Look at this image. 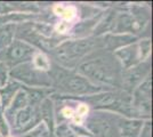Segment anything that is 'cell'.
<instances>
[{
  "label": "cell",
  "mask_w": 153,
  "mask_h": 137,
  "mask_svg": "<svg viewBox=\"0 0 153 137\" xmlns=\"http://www.w3.org/2000/svg\"><path fill=\"white\" fill-rule=\"evenodd\" d=\"M103 52L96 50L90 54L74 70L96 86L108 89H120L121 67L112 53Z\"/></svg>",
  "instance_id": "cell-1"
},
{
  "label": "cell",
  "mask_w": 153,
  "mask_h": 137,
  "mask_svg": "<svg viewBox=\"0 0 153 137\" xmlns=\"http://www.w3.org/2000/svg\"><path fill=\"white\" fill-rule=\"evenodd\" d=\"M48 74L51 79V89L54 94L63 97L81 98L98 94L101 91L111 90L94 85L88 79L79 74L76 70L65 69L57 65L56 63L51 64V69Z\"/></svg>",
  "instance_id": "cell-2"
},
{
  "label": "cell",
  "mask_w": 153,
  "mask_h": 137,
  "mask_svg": "<svg viewBox=\"0 0 153 137\" xmlns=\"http://www.w3.org/2000/svg\"><path fill=\"white\" fill-rule=\"evenodd\" d=\"M96 50H102L101 37L65 38L48 55L55 59L57 65L74 70L79 63Z\"/></svg>",
  "instance_id": "cell-3"
},
{
  "label": "cell",
  "mask_w": 153,
  "mask_h": 137,
  "mask_svg": "<svg viewBox=\"0 0 153 137\" xmlns=\"http://www.w3.org/2000/svg\"><path fill=\"white\" fill-rule=\"evenodd\" d=\"M70 99L85 102L90 107V110H94V111L112 112V113H117L125 118L138 119L131 105V95L127 94L126 91L121 89H111V90L101 91L98 94H94V95L86 96V97L70 98Z\"/></svg>",
  "instance_id": "cell-4"
},
{
  "label": "cell",
  "mask_w": 153,
  "mask_h": 137,
  "mask_svg": "<svg viewBox=\"0 0 153 137\" xmlns=\"http://www.w3.org/2000/svg\"><path fill=\"white\" fill-rule=\"evenodd\" d=\"M151 21L150 7L140 4H131L125 9H118L115 16L113 34H130L137 37Z\"/></svg>",
  "instance_id": "cell-5"
},
{
  "label": "cell",
  "mask_w": 153,
  "mask_h": 137,
  "mask_svg": "<svg viewBox=\"0 0 153 137\" xmlns=\"http://www.w3.org/2000/svg\"><path fill=\"white\" fill-rule=\"evenodd\" d=\"M9 79L29 88H51V79L47 72L37 70L31 62L10 69Z\"/></svg>",
  "instance_id": "cell-6"
},
{
  "label": "cell",
  "mask_w": 153,
  "mask_h": 137,
  "mask_svg": "<svg viewBox=\"0 0 153 137\" xmlns=\"http://www.w3.org/2000/svg\"><path fill=\"white\" fill-rule=\"evenodd\" d=\"M38 49L21 39L14 40L4 52L0 53V61L4 62L9 69L31 62L33 55Z\"/></svg>",
  "instance_id": "cell-7"
},
{
  "label": "cell",
  "mask_w": 153,
  "mask_h": 137,
  "mask_svg": "<svg viewBox=\"0 0 153 137\" xmlns=\"http://www.w3.org/2000/svg\"><path fill=\"white\" fill-rule=\"evenodd\" d=\"M131 105L138 119H151L152 107V79L149 76L131 93Z\"/></svg>",
  "instance_id": "cell-8"
},
{
  "label": "cell",
  "mask_w": 153,
  "mask_h": 137,
  "mask_svg": "<svg viewBox=\"0 0 153 137\" xmlns=\"http://www.w3.org/2000/svg\"><path fill=\"white\" fill-rule=\"evenodd\" d=\"M149 76H151V59L140 63L130 69L122 70L120 89L131 95L135 88L140 82H143Z\"/></svg>",
  "instance_id": "cell-9"
},
{
  "label": "cell",
  "mask_w": 153,
  "mask_h": 137,
  "mask_svg": "<svg viewBox=\"0 0 153 137\" xmlns=\"http://www.w3.org/2000/svg\"><path fill=\"white\" fill-rule=\"evenodd\" d=\"M39 122H41L40 116H39V106L27 105L26 107L15 114L13 122L10 124L12 135L13 134L23 135L26 131L31 130Z\"/></svg>",
  "instance_id": "cell-10"
},
{
  "label": "cell",
  "mask_w": 153,
  "mask_h": 137,
  "mask_svg": "<svg viewBox=\"0 0 153 137\" xmlns=\"http://www.w3.org/2000/svg\"><path fill=\"white\" fill-rule=\"evenodd\" d=\"M112 54L115 57V59L118 61L121 70H127V69H130L140 63H143L140 59L137 41H135L130 45L125 46L122 48H119Z\"/></svg>",
  "instance_id": "cell-11"
},
{
  "label": "cell",
  "mask_w": 153,
  "mask_h": 137,
  "mask_svg": "<svg viewBox=\"0 0 153 137\" xmlns=\"http://www.w3.org/2000/svg\"><path fill=\"white\" fill-rule=\"evenodd\" d=\"M51 14L59 21L76 23L80 20L79 7L72 2H56L51 6Z\"/></svg>",
  "instance_id": "cell-12"
},
{
  "label": "cell",
  "mask_w": 153,
  "mask_h": 137,
  "mask_svg": "<svg viewBox=\"0 0 153 137\" xmlns=\"http://www.w3.org/2000/svg\"><path fill=\"white\" fill-rule=\"evenodd\" d=\"M83 127L87 129L91 137H108L110 134V124L102 116L90 113L85 120Z\"/></svg>",
  "instance_id": "cell-13"
},
{
  "label": "cell",
  "mask_w": 153,
  "mask_h": 137,
  "mask_svg": "<svg viewBox=\"0 0 153 137\" xmlns=\"http://www.w3.org/2000/svg\"><path fill=\"white\" fill-rule=\"evenodd\" d=\"M102 40V50L108 53H113L119 48L130 45L138 40V37H134L130 34H113L108 33L101 37Z\"/></svg>",
  "instance_id": "cell-14"
},
{
  "label": "cell",
  "mask_w": 153,
  "mask_h": 137,
  "mask_svg": "<svg viewBox=\"0 0 153 137\" xmlns=\"http://www.w3.org/2000/svg\"><path fill=\"white\" fill-rule=\"evenodd\" d=\"M117 10L112 7L104 10L103 15L101 16L100 21L97 22L95 29L93 30L91 37H103L105 34L112 33L113 27H114L115 16H117Z\"/></svg>",
  "instance_id": "cell-15"
},
{
  "label": "cell",
  "mask_w": 153,
  "mask_h": 137,
  "mask_svg": "<svg viewBox=\"0 0 153 137\" xmlns=\"http://www.w3.org/2000/svg\"><path fill=\"white\" fill-rule=\"evenodd\" d=\"M39 116L40 121L44 122L47 126L51 135L54 137V130L56 127L55 122V103L53 98L49 97L45 98L40 104H39Z\"/></svg>",
  "instance_id": "cell-16"
},
{
  "label": "cell",
  "mask_w": 153,
  "mask_h": 137,
  "mask_svg": "<svg viewBox=\"0 0 153 137\" xmlns=\"http://www.w3.org/2000/svg\"><path fill=\"white\" fill-rule=\"evenodd\" d=\"M144 121L145 120L143 119L120 117L118 120V129L120 137H140Z\"/></svg>",
  "instance_id": "cell-17"
},
{
  "label": "cell",
  "mask_w": 153,
  "mask_h": 137,
  "mask_svg": "<svg viewBox=\"0 0 153 137\" xmlns=\"http://www.w3.org/2000/svg\"><path fill=\"white\" fill-rule=\"evenodd\" d=\"M27 105H29L27 94H26V91L23 89V86H22V88L17 91V94H16L15 97L13 98L12 103H10L9 106L4 111L5 117H6L9 126L13 122V119H14V117H15V114L19 111H21V110H23L24 107H26Z\"/></svg>",
  "instance_id": "cell-18"
},
{
  "label": "cell",
  "mask_w": 153,
  "mask_h": 137,
  "mask_svg": "<svg viewBox=\"0 0 153 137\" xmlns=\"http://www.w3.org/2000/svg\"><path fill=\"white\" fill-rule=\"evenodd\" d=\"M22 88V85L14 81V80H8L5 86L0 87V107L5 111L9 104L12 103L13 98L17 94V91Z\"/></svg>",
  "instance_id": "cell-19"
},
{
  "label": "cell",
  "mask_w": 153,
  "mask_h": 137,
  "mask_svg": "<svg viewBox=\"0 0 153 137\" xmlns=\"http://www.w3.org/2000/svg\"><path fill=\"white\" fill-rule=\"evenodd\" d=\"M17 24H2L0 25V53L4 52L7 47L15 40Z\"/></svg>",
  "instance_id": "cell-20"
},
{
  "label": "cell",
  "mask_w": 153,
  "mask_h": 137,
  "mask_svg": "<svg viewBox=\"0 0 153 137\" xmlns=\"http://www.w3.org/2000/svg\"><path fill=\"white\" fill-rule=\"evenodd\" d=\"M31 63L37 70L42 72H47V73L51 71V64H53L49 55L44 52H40V50H37L36 54L33 55V57L31 59Z\"/></svg>",
  "instance_id": "cell-21"
},
{
  "label": "cell",
  "mask_w": 153,
  "mask_h": 137,
  "mask_svg": "<svg viewBox=\"0 0 153 137\" xmlns=\"http://www.w3.org/2000/svg\"><path fill=\"white\" fill-rule=\"evenodd\" d=\"M137 46H138L142 62L149 61L151 57V52H152V40H151V38H138Z\"/></svg>",
  "instance_id": "cell-22"
},
{
  "label": "cell",
  "mask_w": 153,
  "mask_h": 137,
  "mask_svg": "<svg viewBox=\"0 0 153 137\" xmlns=\"http://www.w3.org/2000/svg\"><path fill=\"white\" fill-rule=\"evenodd\" d=\"M19 137H53L48 130L47 126L44 122H39L36 127H33L31 130L26 131L25 134L21 135Z\"/></svg>",
  "instance_id": "cell-23"
},
{
  "label": "cell",
  "mask_w": 153,
  "mask_h": 137,
  "mask_svg": "<svg viewBox=\"0 0 153 137\" xmlns=\"http://www.w3.org/2000/svg\"><path fill=\"white\" fill-rule=\"evenodd\" d=\"M12 135L10 126L7 121L4 110L0 107V137H8Z\"/></svg>",
  "instance_id": "cell-24"
},
{
  "label": "cell",
  "mask_w": 153,
  "mask_h": 137,
  "mask_svg": "<svg viewBox=\"0 0 153 137\" xmlns=\"http://www.w3.org/2000/svg\"><path fill=\"white\" fill-rule=\"evenodd\" d=\"M9 71L10 69L0 61V87L5 86L9 80Z\"/></svg>",
  "instance_id": "cell-25"
},
{
  "label": "cell",
  "mask_w": 153,
  "mask_h": 137,
  "mask_svg": "<svg viewBox=\"0 0 153 137\" xmlns=\"http://www.w3.org/2000/svg\"><path fill=\"white\" fill-rule=\"evenodd\" d=\"M140 137H152V121H151V119L144 121V124L140 129Z\"/></svg>",
  "instance_id": "cell-26"
},
{
  "label": "cell",
  "mask_w": 153,
  "mask_h": 137,
  "mask_svg": "<svg viewBox=\"0 0 153 137\" xmlns=\"http://www.w3.org/2000/svg\"><path fill=\"white\" fill-rule=\"evenodd\" d=\"M8 137H16L15 135H10V136H8Z\"/></svg>",
  "instance_id": "cell-27"
}]
</instances>
